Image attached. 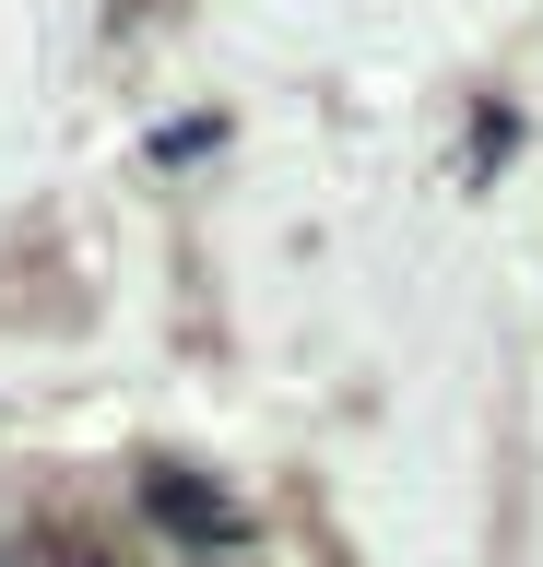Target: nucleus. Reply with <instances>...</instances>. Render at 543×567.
<instances>
[{
    "mask_svg": "<svg viewBox=\"0 0 543 567\" xmlns=\"http://www.w3.org/2000/svg\"><path fill=\"white\" fill-rule=\"evenodd\" d=\"M143 508L166 532H189V544H213V556H224V544H249V508H237L224 485H201V473H166V461L143 473Z\"/></svg>",
    "mask_w": 543,
    "mask_h": 567,
    "instance_id": "obj_1",
    "label": "nucleus"
},
{
    "mask_svg": "<svg viewBox=\"0 0 543 567\" xmlns=\"http://www.w3.org/2000/svg\"><path fill=\"white\" fill-rule=\"evenodd\" d=\"M201 567H224V556H201Z\"/></svg>",
    "mask_w": 543,
    "mask_h": 567,
    "instance_id": "obj_4",
    "label": "nucleus"
},
{
    "mask_svg": "<svg viewBox=\"0 0 543 567\" xmlns=\"http://www.w3.org/2000/svg\"><path fill=\"white\" fill-rule=\"evenodd\" d=\"M48 567H118L107 532H48Z\"/></svg>",
    "mask_w": 543,
    "mask_h": 567,
    "instance_id": "obj_2",
    "label": "nucleus"
},
{
    "mask_svg": "<svg viewBox=\"0 0 543 567\" xmlns=\"http://www.w3.org/2000/svg\"><path fill=\"white\" fill-rule=\"evenodd\" d=\"M0 567H24V544H0Z\"/></svg>",
    "mask_w": 543,
    "mask_h": 567,
    "instance_id": "obj_3",
    "label": "nucleus"
}]
</instances>
